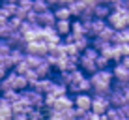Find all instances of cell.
Segmentation results:
<instances>
[{
  "label": "cell",
  "mask_w": 129,
  "mask_h": 120,
  "mask_svg": "<svg viewBox=\"0 0 129 120\" xmlns=\"http://www.w3.org/2000/svg\"><path fill=\"white\" fill-rule=\"evenodd\" d=\"M10 56H11V60H13V64H21V62H24L26 58V53H24V49H11V53H10ZM15 69V68H13Z\"/></svg>",
  "instance_id": "d4e9b609"
},
{
  "label": "cell",
  "mask_w": 129,
  "mask_h": 120,
  "mask_svg": "<svg viewBox=\"0 0 129 120\" xmlns=\"http://www.w3.org/2000/svg\"><path fill=\"white\" fill-rule=\"evenodd\" d=\"M79 68L82 69L86 75H94L95 71H99L97 69V64H95V60H92V58H88L86 55H81V58H79Z\"/></svg>",
  "instance_id": "8fae6325"
},
{
  "label": "cell",
  "mask_w": 129,
  "mask_h": 120,
  "mask_svg": "<svg viewBox=\"0 0 129 120\" xmlns=\"http://www.w3.org/2000/svg\"><path fill=\"white\" fill-rule=\"evenodd\" d=\"M71 2H75V0H62V6H69Z\"/></svg>",
  "instance_id": "60d3db41"
},
{
  "label": "cell",
  "mask_w": 129,
  "mask_h": 120,
  "mask_svg": "<svg viewBox=\"0 0 129 120\" xmlns=\"http://www.w3.org/2000/svg\"><path fill=\"white\" fill-rule=\"evenodd\" d=\"M94 96V101H92V111L97 114H107V111H109L112 105H110V100L109 96H99V94H92Z\"/></svg>",
  "instance_id": "8992f818"
},
{
  "label": "cell",
  "mask_w": 129,
  "mask_h": 120,
  "mask_svg": "<svg viewBox=\"0 0 129 120\" xmlns=\"http://www.w3.org/2000/svg\"><path fill=\"white\" fill-rule=\"evenodd\" d=\"M17 4H10V2H4L2 4V8H0V13L2 15H6L8 19H11V17H15V13H17Z\"/></svg>",
  "instance_id": "cb8c5ba5"
},
{
  "label": "cell",
  "mask_w": 129,
  "mask_h": 120,
  "mask_svg": "<svg viewBox=\"0 0 129 120\" xmlns=\"http://www.w3.org/2000/svg\"><path fill=\"white\" fill-rule=\"evenodd\" d=\"M51 8L52 6L47 2V0H34V8H32V10L38 11V13H45V11L51 10Z\"/></svg>",
  "instance_id": "83f0119b"
},
{
  "label": "cell",
  "mask_w": 129,
  "mask_h": 120,
  "mask_svg": "<svg viewBox=\"0 0 129 120\" xmlns=\"http://www.w3.org/2000/svg\"><path fill=\"white\" fill-rule=\"evenodd\" d=\"M56 21H58V19H56V15H54V10L39 13V25H41V26H54Z\"/></svg>",
  "instance_id": "5bb4252c"
},
{
  "label": "cell",
  "mask_w": 129,
  "mask_h": 120,
  "mask_svg": "<svg viewBox=\"0 0 129 120\" xmlns=\"http://www.w3.org/2000/svg\"><path fill=\"white\" fill-rule=\"evenodd\" d=\"M54 84V79L52 77H43V79H36V81H30V88L41 92V94H49Z\"/></svg>",
  "instance_id": "30bf717a"
},
{
  "label": "cell",
  "mask_w": 129,
  "mask_h": 120,
  "mask_svg": "<svg viewBox=\"0 0 129 120\" xmlns=\"http://www.w3.org/2000/svg\"><path fill=\"white\" fill-rule=\"evenodd\" d=\"M90 81H92V92H94V94L109 96L110 90H112V83H114L112 68L95 71L94 75H90Z\"/></svg>",
  "instance_id": "6da1fadb"
},
{
  "label": "cell",
  "mask_w": 129,
  "mask_h": 120,
  "mask_svg": "<svg viewBox=\"0 0 129 120\" xmlns=\"http://www.w3.org/2000/svg\"><path fill=\"white\" fill-rule=\"evenodd\" d=\"M13 120H30V118L24 113H17V114H13Z\"/></svg>",
  "instance_id": "74e56055"
},
{
  "label": "cell",
  "mask_w": 129,
  "mask_h": 120,
  "mask_svg": "<svg viewBox=\"0 0 129 120\" xmlns=\"http://www.w3.org/2000/svg\"><path fill=\"white\" fill-rule=\"evenodd\" d=\"M2 4H4V2H2V0H0V8H2Z\"/></svg>",
  "instance_id": "bcb514c9"
},
{
  "label": "cell",
  "mask_w": 129,
  "mask_h": 120,
  "mask_svg": "<svg viewBox=\"0 0 129 120\" xmlns=\"http://www.w3.org/2000/svg\"><path fill=\"white\" fill-rule=\"evenodd\" d=\"M97 38H101L105 43H114V38H116V30H114L112 26L107 25V28H105V30H103V32H101Z\"/></svg>",
  "instance_id": "603a6c76"
},
{
  "label": "cell",
  "mask_w": 129,
  "mask_h": 120,
  "mask_svg": "<svg viewBox=\"0 0 129 120\" xmlns=\"http://www.w3.org/2000/svg\"><path fill=\"white\" fill-rule=\"evenodd\" d=\"M24 53H26V55L47 56L49 53H51V47H49V43L43 41V39H36V41H28L24 45Z\"/></svg>",
  "instance_id": "277c9868"
},
{
  "label": "cell",
  "mask_w": 129,
  "mask_h": 120,
  "mask_svg": "<svg viewBox=\"0 0 129 120\" xmlns=\"http://www.w3.org/2000/svg\"><path fill=\"white\" fill-rule=\"evenodd\" d=\"M54 15H56L58 21H71V17H73L69 6H56L54 8Z\"/></svg>",
  "instance_id": "44dd1931"
},
{
  "label": "cell",
  "mask_w": 129,
  "mask_h": 120,
  "mask_svg": "<svg viewBox=\"0 0 129 120\" xmlns=\"http://www.w3.org/2000/svg\"><path fill=\"white\" fill-rule=\"evenodd\" d=\"M123 2H125V6H127V8H129V0H123Z\"/></svg>",
  "instance_id": "7bdbcfd3"
},
{
  "label": "cell",
  "mask_w": 129,
  "mask_h": 120,
  "mask_svg": "<svg viewBox=\"0 0 129 120\" xmlns=\"http://www.w3.org/2000/svg\"><path fill=\"white\" fill-rule=\"evenodd\" d=\"M13 32H15V28L11 26V23H8V25H4V26H0V39H8Z\"/></svg>",
  "instance_id": "1f68e13d"
},
{
  "label": "cell",
  "mask_w": 129,
  "mask_h": 120,
  "mask_svg": "<svg viewBox=\"0 0 129 120\" xmlns=\"http://www.w3.org/2000/svg\"><path fill=\"white\" fill-rule=\"evenodd\" d=\"M8 73H10V69L4 68V66L0 64V81H2V79H6V75H8Z\"/></svg>",
  "instance_id": "f35d334b"
},
{
  "label": "cell",
  "mask_w": 129,
  "mask_h": 120,
  "mask_svg": "<svg viewBox=\"0 0 129 120\" xmlns=\"http://www.w3.org/2000/svg\"><path fill=\"white\" fill-rule=\"evenodd\" d=\"M105 116H107V120H122V113H120L118 107H110Z\"/></svg>",
  "instance_id": "836d02e7"
},
{
  "label": "cell",
  "mask_w": 129,
  "mask_h": 120,
  "mask_svg": "<svg viewBox=\"0 0 129 120\" xmlns=\"http://www.w3.org/2000/svg\"><path fill=\"white\" fill-rule=\"evenodd\" d=\"M68 88H69L71 94H84V92L92 90V81H90V77H86V73L79 68V69L73 71V83H71Z\"/></svg>",
  "instance_id": "7a4b0ae2"
},
{
  "label": "cell",
  "mask_w": 129,
  "mask_h": 120,
  "mask_svg": "<svg viewBox=\"0 0 129 120\" xmlns=\"http://www.w3.org/2000/svg\"><path fill=\"white\" fill-rule=\"evenodd\" d=\"M52 69H54V68H52V66L49 64V60L45 58L41 64L38 66V68H36V73H38L39 79H43V77H51V75H52Z\"/></svg>",
  "instance_id": "ac0fdd59"
},
{
  "label": "cell",
  "mask_w": 129,
  "mask_h": 120,
  "mask_svg": "<svg viewBox=\"0 0 129 120\" xmlns=\"http://www.w3.org/2000/svg\"><path fill=\"white\" fill-rule=\"evenodd\" d=\"M114 43H116V45H120V43H129V26L123 28V30H116Z\"/></svg>",
  "instance_id": "4316f807"
},
{
  "label": "cell",
  "mask_w": 129,
  "mask_h": 120,
  "mask_svg": "<svg viewBox=\"0 0 129 120\" xmlns=\"http://www.w3.org/2000/svg\"><path fill=\"white\" fill-rule=\"evenodd\" d=\"M13 88H15L17 92H23L26 88H30V81L24 77V75H15V79H13Z\"/></svg>",
  "instance_id": "ffe728a7"
},
{
  "label": "cell",
  "mask_w": 129,
  "mask_h": 120,
  "mask_svg": "<svg viewBox=\"0 0 129 120\" xmlns=\"http://www.w3.org/2000/svg\"><path fill=\"white\" fill-rule=\"evenodd\" d=\"M118 49H120V55H122V60L125 56H129V43H120Z\"/></svg>",
  "instance_id": "8d00e7d4"
},
{
  "label": "cell",
  "mask_w": 129,
  "mask_h": 120,
  "mask_svg": "<svg viewBox=\"0 0 129 120\" xmlns=\"http://www.w3.org/2000/svg\"><path fill=\"white\" fill-rule=\"evenodd\" d=\"M28 118L30 120H45L47 118V113H43V109H32L28 113Z\"/></svg>",
  "instance_id": "d6a6232c"
},
{
  "label": "cell",
  "mask_w": 129,
  "mask_h": 120,
  "mask_svg": "<svg viewBox=\"0 0 129 120\" xmlns=\"http://www.w3.org/2000/svg\"><path fill=\"white\" fill-rule=\"evenodd\" d=\"M30 69H32V68H30V66L26 64V60H24V62H21V64H17V66H15V71L19 73V75H24V77H26V73H28Z\"/></svg>",
  "instance_id": "e575fe53"
},
{
  "label": "cell",
  "mask_w": 129,
  "mask_h": 120,
  "mask_svg": "<svg viewBox=\"0 0 129 120\" xmlns=\"http://www.w3.org/2000/svg\"><path fill=\"white\" fill-rule=\"evenodd\" d=\"M112 13V6H109V4H97V6L94 8V15L95 19H105Z\"/></svg>",
  "instance_id": "9a60e30c"
},
{
  "label": "cell",
  "mask_w": 129,
  "mask_h": 120,
  "mask_svg": "<svg viewBox=\"0 0 129 120\" xmlns=\"http://www.w3.org/2000/svg\"><path fill=\"white\" fill-rule=\"evenodd\" d=\"M107 23L109 26H112L114 30H123L127 28L129 23H127V17L123 15V13H118V11H112L109 17H107Z\"/></svg>",
  "instance_id": "ba28073f"
},
{
  "label": "cell",
  "mask_w": 129,
  "mask_h": 120,
  "mask_svg": "<svg viewBox=\"0 0 129 120\" xmlns=\"http://www.w3.org/2000/svg\"><path fill=\"white\" fill-rule=\"evenodd\" d=\"M71 26H73V21H56L54 28H56V32H58L62 38H66V36L71 34Z\"/></svg>",
  "instance_id": "e0dca14e"
},
{
  "label": "cell",
  "mask_w": 129,
  "mask_h": 120,
  "mask_svg": "<svg viewBox=\"0 0 129 120\" xmlns=\"http://www.w3.org/2000/svg\"><path fill=\"white\" fill-rule=\"evenodd\" d=\"M101 120H107V116H105V114H103V116H101Z\"/></svg>",
  "instance_id": "ee69618b"
},
{
  "label": "cell",
  "mask_w": 129,
  "mask_h": 120,
  "mask_svg": "<svg viewBox=\"0 0 129 120\" xmlns=\"http://www.w3.org/2000/svg\"><path fill=\"white\" fill-rule=\"evenodd\" d=\"M10 23V19H8L6 15H2V13H0V26H4V25H8Z\"/></svg>",
  "instance_id": "ab89813d"
},
{
  "label": "cell",
  "mask_w": 129,
  "mask_h": 120,
  "mask_svg": "<svg viewBox=\"0 0 129 120\" xmlns=\"http://www.w3.org/2000/svg\"><path fill=\"white\" fill-rule=\"evenodd\" d=\"M56 81L62 83V84H66V86H69V84L73 83V71H58Z\"/></svg>",
  "instance_id": "484cf974"
},
{
  "label": "cell",
  "mask_w": 129,
  "mask_h": 120,
  "mask_svg": "<svg viewBox=\"0 0 129 120\" xmlns=\"http://www.w3.org/2000/svg\"><path fill=\"white\" fill-rule=\"evenodd\" d=\"M24 60H26V64H28L32 69H36V68H38V66L41 64L43 60H45V56H38V55H26V58H24Z\"/></svg>",
  "instance_id": "f1b7e54d"
},
{
  "label": "cell",
  "mask_w": 129,
  "mask_h": 120,
  "mask_svg": "<svg viewBox=\"0 0 129 120\" xmlns=\"http://www.w3.org/2000/svg\"><path fill=\"white\" fill-rule=\"evenodd\" d=\"M49 94H52V96H56V98H62V96H68V94H69V88L54 79V84H52V88H51V92H49Z\"/></svg>",
  "instance_id": "7402d4cb"
},
{
  "label": "cell",
  "mask_w": 129,
  "mask_h": 120,
  "mask_svg": "<svg viewBox=\"0 0 129 120\" xmlns=\"http://www.w3.org/2000/svg\"><path fill=\"white\" fill-rule=\"evenodd\" d=\"M45 120H47V118H45Z\"/></svg>",
  "instance_id": "7dc6e473"
},
{
  "label": "cell",
  "mask_w": 129,
  "mask_h": 120,
  "mask_svg": "<svg viewBox=\"0 0 129 120\" xmlns=\"http://www.w3.org/2000/svg\"><path fill=\"white\" fill-rule=\"evenodd\" d=\"M71 34H73L75 38L88 36V32H86V26H84V23H82L81 19H75V21H73V26H71Z\"/></svg>",
  "instance_id": "d6986e66"
},
{
  "label": "cell",
  "mask_w": 129,
  "mask_h": 120,
  "mask_svg": "<svg viewBox=\"0 0 129 120\" xmlns=\"http://www.w3.org/2000/svg\"><path fill=\"white\" fill-rule=\"evenodd\" d=\"M95 64H97V69H109V66L112 64V60H110V58H107V56H103V55L99 53V56H97Z\"/></svg>",
  "instance_id": "f546056e"
},
{
  "label": "cell",
  "mask_w": 129,
  "mask_h": 120,
  "mask_svg": "<svg viewBox=\"0 0 129 120\" xmlns=\"http://www.w3.org/2000/svg\"><path fill=\"white\" fill-rule=\"evenodd\" d=\"M88 8V4L84 2V0H75V2L69 4V10H71V15L75 17V19H79V17L82 15V11Z\"/></svg>",
  "instance_id": "2e32d148"
},
{
  "label": "cell",
  "mask_w": 129,
  "mask_h": 120,
  "mask_svg": "<svg viewBox=\"0 0 129 120\" xmlns=\"http://www.w3.org/2000/svg\"><path fill=\"white\" fill-rule=\"evenodd\" d=\"M21 94H23V98L34 109H45V94L34 90V88H26V90H23Z\"/></svg>",
  "instance_id": "3957f363"
},
{
  "label": "cell",
  "mask_w": 129,
  "mask_h": 120,
  "mask_svg": "<svg viewBox=\"0 0 129 120\" xmlns=\"http://www.w3.org/2000/svg\"><path fill=\"white\" fill-rule=\"evenodd\" d=\"M11 109H13V113H15V114H17V113H24V114H28V113H30V111H32L34 107H32V105H30L28 101H26L24 98H23V94H21V98H19V100L11 103Z\"/></svg>",
  "instance_id": "7c38bea8"
},
{
  "label": "cell",
  "mask_w": 129,
  "mask_h": 120,
  "mask_svg": "<svg viewBox=\"0 0 129 120\" xmlns=\"http://www.w3.org/2000/svg\"><path fill=\"white\" fill-rule=\"evenodd\" d=\"M82 23H84V21H82ZM107 25H109V23H107L105 19H92V21H86V23H84L86 32H88V36H90L92 39L99 36V34L107 28Z\"/></svg>",
  "instance_id": "5b68a950"
},
{
  "label": "cell",
  "mask_w": 129,
  "mask_h": 120,
  "mask_svg": "<svg viewBox=\"0 0 129 120\" xmlns=\"http://www.w3.org/2000/svg\"><path fill=\"white\" fill-rule=\"evenodd\" d=\"M122 62H123V66H125V68H129V56H125Z\"/></svg>",
  "instance_id": "b9f144b4"
},
{
  "label": "cell",
  "mask_w": 129,
  "mask_h": 120,
  "mask_svg": "<svg viewBox=\"0 0 129 120\" xmlns=\"http://www.w3.org/2000/svg\"><path fill=\"white\" fill-rule=\"evenodd\" d=\"M75 101V107L81 109V111H92V101H94V96L90 94V92H84V94H75L73 98Z\"/></svg>",
  "instance_id": "9c48e42d"
},
{
  "label": "cell",
  "mask_w": 129,
  "mask_h": 120,
  "mask_svg": "<svg viewBox=\"0 0 129 120\" xmlns=\"http://www.w3.org/2000/svg\"><path fill=\"white\" fill-rule=\"evenodd\" d=\"M26 21H28L30 25H39V13L38 11H28V15H26Z\"/></svg>",
  "instance_id": "d590c367"
},
{
  "label": "cell",
  "mask_w": 129,
  "mask_h": 120,
  "mask_svg": "<svg viewBox=\"0 0 129 120\" xmlns=\"http://www.w3.org/2000/svg\"><path fill=\"white\" fill-rule=\"evenodd\" d=\"M109 100H110V105H112V107H123L129 101L125 90H123V88H118V86H112V90H110V94H109Z\"/></svg>",
  "instance_id": "52a82bcc"
},
{
  "label": "cell",
  "mask_w": 129,
  "mask_h": 120,
  "mask_svg": "<svg viewBox=\"0 0 129 120\" xmlns=\"http://www.w3.org/2000/svg\"><path fill=\"white\" fill-rule=\"evenodd\" d=\"M127 23H129V11H127Z\"/></svg>",
  "instance_id": "f6af8a7d"
},
{
  "label": "cell",
  "mask_w": 129,
  "mask_h": 120,
  "mask_svg": "<svg viewBox=\"0 0 129 120\" xmlns=\"http://www.w3.org/2000/svg\"><path fill=\"white\" fill-rule=\"evenodd\" d=\"M47 120H68L66 118V111H47Z\"/></svg>",
  "instance_id": "4dcf8cb0"
},
{
  "label": "cell",
  "mask_w": 129,
  "mask_h": 120,
  "mask_svg": "<svg viewBox=\"0 0 129 120\" xmlns=\"http://www.w3.org/2000/svg\"><path fill=\"white\" fill-rule=\"evenodd\" d=\"M73 107H75L73 98H69V96H62V98H58V101H56L54 111H69V109H73ZM51 111H52V109H51Z\"/></svg>",
  "instance_id": "4fadbf2b"
}]
</instances>
